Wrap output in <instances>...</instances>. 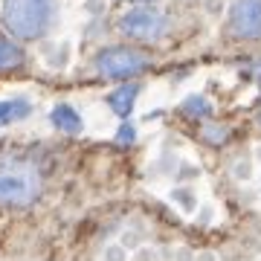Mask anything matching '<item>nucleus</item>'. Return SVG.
<instances>
[{
  "label": "nucleus",
  "instance_id": "nucleus-10",
  "mask_svg": "<svg viewBox=\"0 0 261 261\" xmlns=\"http://www.w3.org/2000/svg\"><path fill=\"white\" fill-rule=\"evenodd\" d=\"M183 111L192 113V116H206V113H209V105H206V99H200V96H192V99L183 105Z\"/></svg>",
  "mask_w": 261,
  "mask_h": 261
},
{
  "label": "nucleus",
  "instance_id": "nucleus-8",
  "mask_svg": "<svg viewBox=\"0 0 261 261\" xmlns=\"http://www.w3.org/2000/svg\"><path fill=\"white\" fill-rule=\"evenodd\" d=\"M29 111H32V105L27 99H6V102H0V128L29 116Z\"/></svg>",
  "mask_w": 261,
  "mask_h": 261
},
{
  "label": "nucleus",
  "instance_id": "nucleus-4",
  "mask_svg": "<svg viewBox=\"0 0 261 261\" xmlns=\"http://www.w3.org/2000/svg\"><path fill=\"white\" fill-rule=\"evenodd\" d=\"M145 67H148V56L145 53H137V49H128V47H111V49H102L96 56V70H99V75L116 79V82H125L130 75L142 73Z\"/></svg>",
  "mask_w": 261,
  "mask_h": 261
},
{
  "label": "nucleus",
  "instance_id": "nucleus-1",
  "mask_svg": "<svg viewBox=\"0 0 261 261\" xmlns=\"http://www.w3.org/2000/svg\"><path fill=\"white\" fill-rule=\"evenodd\" d=\"M56 12V0H3L0 20L18 41H35L47 32Z\"/></svg>",
  "mask_w": 261,
  "mask_h": 261
},
{
  "label": "nucleus",
  "instance_id": "nucleus-2",
  "mask_svg": "<svg viewBox=\"0 0 261 261\" xmlns=\"http://www.w3.org/2000/svg\"><path fill=\"white\" fill-rule=\"evenodd\" d=\"M41 192L38 174L27 166H0V206H29Z\"/></svg>",
  "mask_w": 261,
  "mask_h": 261
},
{
  "label": "nucleus",
  "instance_id": "nucleus-5",
  "mask_svg": "<svg viewBox=\"0 0 261 261\" xmlns=\"http://www.w3.org/2000/svg\"><path fill=\"white\" fill-rule=\"evenodd\" d=\"M229 29L238 38L261 35V0H235L229 9Z\"/></svg>",
  "mask_w": 261,
  "mask_h": 261
},
{
  "label": "nucleus",
  "instance_id": "nucleus-7",
  "mask_svg": "<svg viewBox=\"0 0 261 261\" xmlns=\"http://www.w3.org/2000/svg\"><path fill=\"white\" fill-rule=\"evenodd\" d=\"M49 119H53V125H56L58 130H64V134H79V130H82V119H79V113H75L70 105H58Z\"/></svg>",
  "mask_w": 261,
  "mask_h": 261
},
{
  "label": "nucleus",
  "instance_id": "nucleus-6",
  "mask_svg": "<svg viewBox=\"0 0 261 261\" xmlns=\"http://www.w3.org/2000/svg\"><path fill=\"white\" fill-rule=\"evenodd\" d=\"M137 93H140V87H137V84H122L119 90H113L111 99H108L111 108H113V113L125 119V116L130 113V108H134V102H137Z\"/></svg>",
  "mask_w": 261,
  "mask_h": 261
},
{
  "label": "nucleus",
  "instance_id": "nucleus-11",
  "mask_svg": "<svg viewBox=\"0 0 261 261\" xmlns=\"http://www.w3.org/2000/svg\"><path fill=\"white\" fill-rule=\"evenodd\" d=\"M130 140H134V130H130L128 125H125V128L119 130V142H130Z\"/></svg>",
  "mask_w": 261,
  "mask_h": 261
},
{
  "label": "nucleus",
  "instance_id": "nucleus-9",
  "mask_svg": "<svg viewBox=\"0 0 261 261\" xmlns=\"http://www.w3.org/2000/svg\"><path fill=\"white\" fill-rule=\"evenodd\" d=\"M23 64V53L15 41H6V38H0V73L3 70H15V67Z\"/></svg>",
  "mask_w": 261,
  "mask_h": 261
},
{
  "label": "nucleus",
  "instance_id": "nucleus-3",
  "mask_svg": "<svg viewBox=\"0 0 261 261\" xmlns=\"http://www.w3.org/2000/svg\"><path fill=\"white\" fill-rule=\"evenodd\" d=\"M119 29L134 41H160L168 32V15L157 6H134L119 18Z\"/></svg>",
  "mask_w": 261,
  "mask_h": 261
}]
</instances>
